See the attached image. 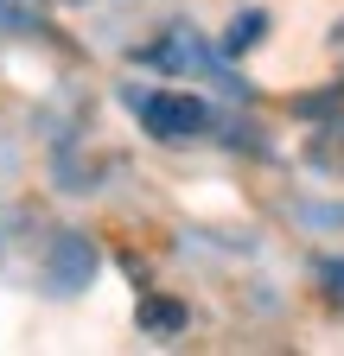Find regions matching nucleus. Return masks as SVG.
Instances as JSON below:
<instances>
[{
  "mask_svg": "<svg viewBox=\"0 0 344 356\" xmlns=\"http://www.w3.org/2000/svg\"><path fill=\"white\" fill-rule=\"evenodd\" d=\"M141 121L153 140H198L210 127V108L198 96H179V89H159V96H141Z\"/></svg>",
  "mask_w": 344,
  "mask_h": 356,
  "instance_id": "obj_1",
  "label": "nucleus"
},
{
  "mask_svg": "<svg viewBox=\"0 0 344 356\" xmlns=\"http://www.w3.org/2000/svg\"><path fill=\"white\" fill-rule=\"evenodd\" d=\"M262 32H268V13H242V19L230 26V38H224V51H249Z\"/></svg>",
  "mask_w": 344,
  "mask_h": 356,
  "instance_id": "obj_2",
  "label": "nucleus"
},
{
  "mask_svg": "<svg viewBox=\"0 0 344 356\" xmlns=\"http://www.w3.org/2000/svg\"><path fill=\"white\" fill-rule=\"evenodd\" d=\"M141 318H147V325H179V305H147Z\"/></svg>",
  "mask_w": 344,
  "mask_h": 356,
  "instance_id": "obj_3",
  "label": "nucleus"
}]
</instances>
